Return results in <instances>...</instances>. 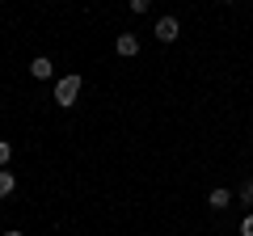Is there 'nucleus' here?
Returning a JSON list of instances; mask_svg holds the SVG:
<instances>
[{
  "instance_id": "3",
  "label": "nucleus",
  "mask_w": 253,
  "mask_h": 236,
  "mask_svg": "<svg viewBox=\"0 0 253 236\" xmlns=\"http://www.w3.org/2000/svg\"><path fill=\"white\" fill-rule=\"evenodd\" d=\"M30 76H34V80H51V76H55V64L46 59V55H38V59H30Z\"/></svg>"
},
{
  "instance_id": "4",
  "label": "nucleus",
  "mask_w": 253,
  "mask_h": 236,
  "mask_svg": "<svg viewBox=\"0 0 253 236\" xmlns=\"http://www.w3.org/2000/svg\"><path fill=\"white\" fill-rule=\"evenodd\" d=\"M114 51L123 55V59H131V55H139V38H135V34H118Z\"/></svg>"
},
{
  "instance_id": "9",
  "label": "nucleus",
  "mask_w": 253,
  "mask_h": 236,
  "mask_svg": "<svg viewBox=\"0 0 253 236\" xmlns=\"http://www.w3.org/2000/svg\"><path fill=\"white\" fill-rule=\"evenodd\" d=\"M152 9V0H131V13H148Z\"/></svg>"
},
{
  "instance_id": "1",
  "label": "nucleus",
  "mask_w": 253,
  "mask_h": 236,
  "mask_svg": "<svg viewBox=\"0 0 253 236\" xmlns=\"http://www.w3.org/2000/svg\"><path fill=\"white\" fill-rule=\"evenodd\" d=\"M76 97H81V76L76 72H68V76H59L55 80V106H76Z\"/></svg>"
},
{
  "instance_id": "7",
  "label": "nucleus",
  "mask_w": 253,
  "mask_h": 236,
  "mask_svg": "<svg viewBox=\"0 0 253 236\" xmlns=\"http://www.w3.org/2000/svg\"><path fill=\"white\" fill-rule=\"evenodd\" d=\"M241 202H245V207H253V177L241 186Z\"/></svg>"
},
{
  "instance_id": "8",
  "label": "nucleus",
  "mask_w": 253,
  "mask_h": 236,
  "mask_svg": "<svg viewBox=\"0 0 253 236\" xmlns=\"http://www.w3.org/2000/svg\"><path fill=\"white\" fill-rule=\"evenodd\" d=\"M9 156H13V148H9V139H0V169L9 164Z\"/></svg>"
},
{
  "instance_id": "11",
  "label": "nucleus",
  "mask_w": 253,
  "mask_h": 236,
  "mask_svg": "<svg viewBox=\"0 0 253 236\" xmlns=\"http://www.w3.org/2000/svg\"><path fill=\"white\" fill-rule=\"evenodd\" d=\"M4 236H21V232H4Z\"/></svg>"
},
{
  "instance_id": "10",
  "label": "nucleus",
  "mask_w": 253,
  "mask_h": 236,
  "mask_svg": "<svg viewBox=\"0 0 253 236\" xmlns=\"http://www.w3.org/2000/svg\"><path fill=\"white\" fill-rule=\"evenodd\" d=\"M241 236H253V215H245V219H241Z\"/></svg>"
},
{
  "instance_id": "5",
  "label": "nucleus",
  "mask_w": 253,
  "mask_h": 236,
  "mask_svg": "<svg viewBox=\"0 0 253 236\" xmlns=\"http://www.w3.org/2000/svg\"><path fill=\"white\" fill-rule=\"evenodd\" d=\"M13 190H17V177H13L9 169H0V198H9Z\"/></svg>"
},
{
  "instance_id": "6",
  "label": "nucleus",
  "mask_w": 253,
  "mask_h": 236,
  "mask_svg": "<svg viewBox=\"0 0 253 236\" xmlns=\"http://www.w3.org/2000/svg\"><path fill=\"white\" fill-rule=\"evenodd\" d=\"M207 202H211V211H224L228 202H232V194H228V190H211V198H207Z\"/></svg>"
},
{
  "instance_id": "2",
  "label": "nucleus",
  "mask_w": 253,
  "mask_h": 236,
  "mask_svg": "<svg viewBox=\"0 0 253 236\" xmlns=\"http://www.w3.org/2000/svg\"><path fill=\"white\" fill-rule=\"evenodd\" d=\"M177 34H181L177 17H161L156 21V38H161V42H177Z\"/></svg>"
}]
</instances>
